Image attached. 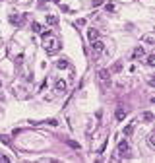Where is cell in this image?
Returning a JSON list of instances; mask_svg holds the SVG:
<instances>
[{"mask_svg":"<svg viewBox=\"0 0 155 163\" xmlns=\"http://www.w3.org/2000/svg\"><path fill=\"white\" fill-rule=\"evenodd\" d=\"M47 23H49V25H56L58 23V18H56V16H47Z\"/></svg>","mask_w":155,"mask_h":163,"instance_id":"9","label":"cell"},{"mask_svg":"<svg viewBox=\"0 0 155 163\" xmlns=\"http://www.w3.org/2000/svg\"><path fill=\"white\" fill-rule=\"evenodd\" d=\"M31 29H33L35 33H41V31H43V27H41V23H37V22H35L33 25H31Z\"/></svg>","mask_w":155,"mask_h":163,"instance_id":"15","label":"cell"},{"mask_svg":"<svg viewBox=\"0 0 155 163\" xmlns=\"http://www.w3.org/2000/svg\"><path fill=\"white\" fill-rule=\"evenodd\" d=\"M87 39L93 43L95 39H99V31H97V29H93V27H91V29H87Z\"/></svg>","mask_w":155,"mask_h":163,"instance_id":"4","label":"cell"},{"mask_svg":"<svg viewBox=\"0 0 155 163\" xmlns=\"http://www.w3.org/2000/svg\"><path fill=\"white\" fill-rule=\"evenodd\" d=\"M0 161H4V163H8L10 159H8V157H6V155H0Z\"/></svg>","mask_w":155,"mask_h":163,"instance_id":"23","label":"cell"},{"mask_svg":"<svg viewBox=\"0 0 155 163\" xmlns=\"http://www.w3.org/2000/svg\"><path fill=\"white\" fill-rule=\"evenodd\" d=\"M56 66L60 68V70H64V68H68V60H64V58H62V60H58V62H56Z\"/></svg>","mask_w":155,"mask_h":163,"instance_id":"14","label":"cell"},{"mask_svg":"<svg viewBox=\"0 0 155 163\" xmlns=\"http://www.w3.org/2000/svg\"><path fill=\"white\" fill-rule=\"evenodd\" d=\"M97 76H99V80H103L105 83H111V74H109V70H99Z\"/></svg>","mask_w":155,"mask_h":163,"instance_id":"2","label":"cell"},{"mask_svg":"<svg viewBox=\"0 0 155 163\" xmlns=\"http://www.w3.org/2000/svg\"><path fill=\"white\" fill-rule=\"evenodd\" d=\"M103 4V0H93V8H97V6H101Z\"/></svg>","mask_w":155,"mask_h":163,"instance_id":"21","label":"cell"},{"mask_svg":"<svg viewBox=\"0 0 155 163\" xmlns=\"http://www.w3.org/2000/svg\"><path fill=\"white\" fill-rule=\"evenodd\" d=\"M147 64H149V66H153V64H155V56H153V55H149V56H147Z\"/></svg>","mask_w":155,"mask_h":163,"instance_id":"17","label":"cell"},{"mask_svg":"<svg viewBox=\"0 0 155 163\" xmlns=\"http://www.w3.org/2000/svg\"><path fill=\"white\" fill-rule=\"evenodd\" d=\"M55 87H56V91H64V89H66V82H64V80H58Z\"/></svg>","mask_w":155,"mask_h":163,"instance_id":"10","label":"cell"},{"mask_svg":"<svg viewBox=\"0 0 155 163\" xmlns=\"http://www.w3.org/2000/svg\"><path fill=\"white\" fill-rule=\"evenodd\" d=\"M68 146L74 148V150H79V144H78V142H74V140H68Z\"/></svg>","mask_w":155,"mask_h":163,"instance_id":"16","label":"cell"},{"mask_svg":"<svg viewBox=\"0 0 155 163\" xmlns=\"http://www.w3.org/2000/svg\"><path fill=\"white\" fill-rule=\"evenodd\" d=\"M132 134H134V124H128L124 128V136H132Z\"/></svg>","mask_w":155,"mask_h":163,"instance_id":"12","label":"cell"},{"mask_svg":"<svg viewBox=\"0 0 155 163\" xmlns=\"http://www.w3.org/2000/svg\"><path fill=\"white\" fill-rule=\"evenodd\" d=\"M76 25H79V27H82V25H85V19H78Z\"/></svg>","mask_w":155,"mask_h":163,"instance_id":"22","label":"cell"},{"mask_svg":"<svg viewBox=\"0 0 155 163\" xmlns=\"http://www.w3.org/2000/svg\"><path fill=\"white\" fill-rule=\"evenodd\" d=\"M143 41H146V43H153V35H146Z\"/></svg>","mask_w":155,"mask_h":163,"instance_id":"19","label":"cell"},{"mask_svg":"<svg viewBox=\"0 0 155 163\" xmlns=\"http://www.w3.org/2000/svg\"><path fill=\"white\" fill-rule=\"evenodd\" d=\"M105 10H107V12H114V4H107Z\"/></svg>","mask_w":155,"mask_h":163,"instance_id":"18","label":"cell"},{"mask_svg":"<svg viewBox=\"0 0 155 163\" xmlns=\"http://www.w3.org/2000/svg\"><path fill=\"white\" fill-rule=\"evenodd\" d=\"M142 119L146 120V122H151V120H153V113L151 111H146V113L142 115Z\"/></svg>","mask_w":155,"mask_h":163,"instance_id":"11","label":"cell"},{"mask_svg":"<svg viewBox=\"0 0 155 163\" xmlns=\"http://www.w3.org/2000/svg\"><path fill=\"white\" fill-rule=\"evenodd\" d=\"M0 87H2V82H0Z\"/></svg>","mask_w":155,"mask_h":163,"instance_id":"24","label":"cell"},{"mask_svg":"<svg viewBox=\"0 0 155 163\" xmlns=\"http://www.w3.org/2000/svg\"><path fill=\"white\" fill-rule=\"evenodd\" d=\"M118 154H122V155L128 154V142L126 140H122L120 144H118Z\"/></svg>","mask_w":155,"mask_h":163,"instance_id":"5","label":"cell"},{"mask_svg":"<svg viewBox=\"0 0 155 163\" xmlns=\"http://www.w3.org/2000/svg\"><path fill=\"white\" fill-rule=\"evenodd\" d=\"M120 68H122V64H120V62H116L114 68H113V72H120Z\"/></svg>","mask_w":155,"mask_h":163,"instance_id":"20","label":"cell"},{"mask_svg":"<svg viewBox=\"0 0 155 163\" xmlns=\"http://www.w3.org/2000/svg\"><path fill=\"white\" fill-rule=\"evenodd\" d=\"M114 117H116V120H118V122H122V120H124V117H126V111H124V109H116Z\"/></svg>","mask_w":155,"mask_h":163,"instance_id":"7","label":"cell"},{"mask_svg":"<svg viewBox=\"0 0 155 163\" xmlns=\"http://www.w3.org/2000/svg\"><path fill=\"white\" fill-rule=\"evenodd\" d=\"M0 142H2L4 146H12V138L6 136V134H0Z\"/></svg>","mask_w":155,"mask_h":163,"instance_id":"8","label":"cell"},{"mask_svg":"<svg viewBox=\"0 0 155 163\" xmlns=\"http://www.w3.org/2000/svg\"><path fill=\"white\" fill-rule=\"evenodd\" d=\"M45 41H43V45H45L47 52H56L58 49H60V41H58L56 37H52V35H47V37H43Z\"/></svg>","mask_w":155,"mask_h":163,"instance_id":"1","label":"cell"},{"mask_svg":"<svg viewBox=\"0 0 155 163\" xmlns=\"http://www.w3.org/2000/svg\"><path fill=\"white\" fill-rule=\"evenodd\" d=\"M55 2H60V0H55Z\"/></svg>","mask_w":155,"mask_h":163,"instance_id":"25","label":"cell"},{"mask_svg":"<svg viewBox=\"0 0 155 163\" xmlns=\"http://www.w3.org/2000/svg\"><path fill=\"white\" fill-rule=\"evenodd\" d=\"M143 55H146V52H143V49H142V47H138V49H134V51H132V58H142Z\"/></svg>","mask_w":155,"mask_h":163,"instance_id":"6","label":"cell"},{"mask_svg":"<svg viewBox=\"0 0 155 163\" xmlns=\"http://www.w3.org/2000/svg\"><path fill=\"white\" fill-rule=\"evenodd\" d=\"M147 146H149V148H155V134H149V138H147Z\"/></svg>","mask_w":155,"mask_h":163,"instance_id":"13","label":"cell"},{"mask_svg":"<svg viewBox=\"0 0 155 163\" xmlns=\"http://www.w3.org/2000/svg\"><path fill=\"white\" fill-rule=\"evenodd\" d=\"M91 45H93V51L95 52H103L105 51V43H103V41H99V39H95Z\"/></svg>","mask_w":155,"mask_h":163,"instance_id":"3","label":"cell"}]
</instances>
